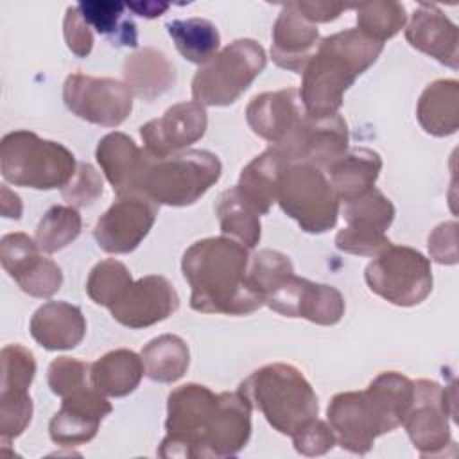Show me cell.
I'll return each mask as SVG.
<instances>
[{
  "label": "cell",
  "instance_id": "6da1fadb",
  "mask_svg": "<svg viewBox=\"0 0 459 459\" xmlns=\"http://www.w3.org/2000/svg\"><path fill=\"white\" fill-rule=\"evenodd\" d=\"M165 429L160 457H230L251 437V405L238 391L185 384L169 394Z\"/></svg>",
  "mask_w": 459,
  "mask_h": 459
},
{
  "label": "cell",
  "instance_id": "7a4b0ae2",
  "mask_svg": "<svg viewBox=\"0 0 459 459\" xmlns=\"http://www.w3.org/2000/svg\"><path fill=\"white\" fill-rule=\"evenodd\" d=\"M249 249L230 237H208L194 242L181 258L188 281L190 307L203 314L247 316L264 305L251 285Z\"/></svg>",
  "mask_w": 459,
  "mask_h": 459
},
{
  "label": "cell",
  "instance_id": "3957f363",
  "mask_svg": "<svg viewBox=\"0 0 459 459\" xmlns=\"http://www.w3.org/2000/svg\"><path fill=\"white\" fill-rule=\"evenodd\" d=\"M414 396V382L398 371H384L364 391L335 394L326 409L337 443L364 455L375 439L400 427Z\"/></svg>",
  "mask_w": 459,
  "mask_h": 459
},
{
  "label": "cell",
  "instance_id": "277c9868",
  "mask_svg": "<svg viewBox=\"0 0 459 459\" xmlns=\"http://www.w3.org/2000/svg\"><path fill=\"white\" fill-rule=\"evenodd\" d=\"M382 50L384 43L359 29L323 38L301 72L299 97L305 113L316 118L339 113L344 91L378 59Z\"/></svg>",
  "mask_w": 459,
  "mask_h": 459
},
{
  "label": "cell",
  "instance_id": "5b68a950",
  "mask_svg": "<svg viewBox=\"0 0 459 459\" xmlns=\"http://www.w3.org/2000/svg\"><path fill=\"white\" fill-rule=\"evenodd\" d=\"M238 393L274 430L290 437L319 412L317 396L308 380L299 369L283 362L253 371L238 385Z\"/></svg>",
  "mask_w": 459,
  "mask_h": 459
},
{
  "label": "cell",
  "instance_id": "8992f818",
  "mask_svg": "<svg viewBox=\"0 0 459 459\" xmlns=\"http://www.w3.org/2000/svg\"><path fill=\"white\" fill-rule=\"evenodd\" d=\"M77 170L75 156L59 142L18 129L0 142V172L14 186L34 190L63 188Z\"/></svg>",
  "mask_w": 459,
  "mask_h": 459
},
{
  "label": "cell",
  "instance_id": "52a82bcc",
  "mask_svg": "<svg viewBox=\"0 0 459 459\" xmlns=\"http://www.w3.org/2000/svg\"><path fill=\"white\" fill-rule=\"evenodd\" d=\"M267 65L265 50L255 39L242 38L226 45L192 79V97L203 106H230Z\"/></svg>",
  "mask_w": 459,
  "mask_h": 459
},
{
  "label": "cell",
  "instance_id": "ba28073f",
  "mask_svg": "<svg viewBox=\"0 0 459 459\" xmlns=\"http://www.w3.org/2000/svg\"><path fill=\"white\" fill-rule=\"evenodd\" d=\"M221 172V160L210 151L190 149L170 158H154L142 194L158 206H190L219 181Z\"/></svg>",
  "mask_w": 459,
  "mask_h": 459
},
{
  "label": "cell",
  "instance_id": "9c48e42d",
  "mask_svg": "<svg viewBox=\"0 0 459 459\" xmlns=\"http://www.w3.org/2000/svg\"><path fill=\"white\" fill-rule=\"evenodd\" d=\"M276 203L307 233H325L337 224L339 197L325 172L305 161H289L280 174Z\"/></svg>",
  "mask_w": 459,
  "mask_h": 459
},
{
  "label": "cell",
  "instance_id": "30bf717a",
  "mask_svg": "<svg viewBox=\"0 0 459 459\" xmlns=\"http://www.w3.org/2000/svg\"><path fill=\"white\" fill-rule=\"evenodd\" d=\"M368 287L398 307H414L432 290L430 260L414 247L391 244L366 267Z\"/></svg>",
  "mask_w": 459,
  "mask_h": 459
},
{
  "label": "cell",
  "instance_id": "8fae6325",
  "mask_svg": "<svg viewBox=\"0 0 459 459\" xmlns=\"http://www.w3.org/2000/svg\"><path fill=\"white\" fill-rule=\"evenodd\" d=\"M455 389L441 387L434 380L414 382V396L403 427L421 455H437L454 445L448 418L455 412Z\"/></svg>",
  "mask_w": 459,
  "mask_h": 459
},
{
  "label": "cell",
  "instance_id": "7c38bea8",
  "mask_svg": "<svg viewBox=\"0 0 459 459\" xmlns=\"http://www.w3.org/2000/svg\"><path fill=\"white\" fill-rule=\"evenodd\" d=\"M63 100L75 117L104 127L120 126L133 109V93L126 82L84 74L66 77Z\"/></svg>",
  "mask_w": 459,
  "mask_h": 459
},
{
  "label": "cell",
  "instance_id": "4fadbf2b",
  "mask_svg": "<svg viewBox=\"0 0 459 459\" xmlns=\"http://www.w3.org/2000/svg\"><path fill=\"white\" fill-rule=\"evenodd\" d=\"M346 228L335 237L337 249L360 255L377 256L393 242L385 237V230L393 224L394 206L377 188H371L362 197L344 203L342 210Z\"/></svg>",
  "mask_w": 459,
  "mask_h": 459
},
{
  "label": "cell",
  "instance_id": "5bb4252c",
  "mask_svg": "<svg viewBox=\"0 0 459 459\" xmlns=\"http://www.w3.org/2000/svg\"><path fill=\"white\" fill-rule=\"evenodd\" d=\"M158 204L143 194L118 195L93 228L99 247L111 255L134 251L154 226Z\"/></svg>",
  "mask_w": 459,
  "mask_h": 459
},
{
  "label": "cell",
  "instance_id": "9a60e30c",
  "mask_svg": "<svg viewBox=\"0 0 459 459\" xmlns=\"http://www.w3.org/2000/svg\"><path fill=\"white\" fill-rule=\"evenodd\" d=\"M0 262L18 287L32 298H52L63 283L61 267L41 256L36 238L27 233H7L0 240Z\"/></svg>",
  "mask_w": 459,
  "mask_h": 459
},
{
  "label": "cell",
  "instance_id": "2e32d148",
  "mask_svg": "<svg viewBox=\"0 0 459 459\" xmlns=\"http://www.w3.org/2000/svg\"><path fill=\"white\" fill-rule=\"evenodd\" d=\"M208 127V115L203 104L179 102L169 108L160 118L149 120L140 127L143 149L156 160L176 156L197 140Z\"/></svg>",
  "mask_w": 459,
  "mask_h": 459
},
{
  "label": "cell",
  "instance_id": "e0dca14e",
  "mask_svg": "<svg viewBox=\"0 0 459 459\" xmlns=\"http://www.w3.org/2000/svg\"><path fill=\"white\" fill-rule=\"evenodd\" d=\"M247 276L262 296L264 305L285 317H298L307 278L294 274L292 262L287 255L276 249L258 251L249 258Z\"/></svg>",
  "mask_w": 459,
  "mask_h": 459
},
{
  "label": "cell",
  "instance_id": "ac0fdd59",
  "mask_svg": "<svg viewBox=\"0 0 459 459\" xmlns=\"http://www.w3.org/2000/svg\"><path fill=\"white\" fill-rule=\"evenodd\" d=\"M348 124L341 113L330 117L305 115L299 129L290 142L278 149L290 161H305L326 170L348 151Z\"/></svg>",
  "mask_w": 459,
  "mask_h": 459
},
{
  "label": "cell",
  "instance_id": "d6986e66",
  "mask_svg": "<svg viewBox=\"0 0 459 459\" xmlns=\"http://www.w3.org/2000/svg\"><path fill=\"white\" fill-rule=\"evenodd\" d=\"M179 307V296L165 276L149 274L131 283L126 294L109 308L115 321L140 330L170 317Z\"/></svg>",
  "mask_w": 459,
  "mask_h": 459
},
{
  "label": "cell",
  "instance_id": "ffe728a7",
  "mask_svg": "<svg viewBox=\"0 0 459 459\" xmlns=\"http://www.w3.org/2000/svg\"><path fill=\"white\" fill-rule=\"evenodd\" d=\"M305 115L296 88L260 93L253 97L246 108V120L253 133L276 149H283L290 142Z\"/></svg>",
  "mask_w": 459,
  "mask_h": 459
},
{
  "label": "cell",
  "instance_id": "44dd1931",
  "mask_svg": "<svg viewBox=\"0 0 459 459\" xmlns=\"http://www.w3.org/2000/svg\"><path fill=\"white\" fill-rule=\"evenodd\" d=\"M113 411L111 403L93 387L79 389L63 398L61 409L48 423L50 439L59 446H79L91 441L100 421Z\"/></svg>",
  "mask_w": 459,
  "mask_h": 459
},
{
  "label": "cell",
  "instance_id": "7402d4cb",
  "mask_svg": "<svg viewBox=\"0 0 459 459\" xmlns=\"http://www.w3.org/2000/svg\"><path fill=\"white\" fill-rule=\"evenodd\" d=\"M95 158L117 195L142 194L145 174L154 161V158L145 149H140L133 138L118 131L99 140Z\"/></svg>",
  "mask_w": 459,
  "mask_h": 459
},
{
  "label": "cell",
  "instance_id": "603a6c76",
  "mask_svg": "<svg viewBox=\"0 0 459 459\" xmlns=\"http://www.w3.org/2000/svg\"><path fill=\"white\" fill-rule=\"evenodd\" d=\"M409 45L445 66H459L457 25L434 4H420L405 29Z\"/></svg>",
  "mask_w": 459,
  "mask_h": 459
},
{
  "label": "cell",
  "instance_id": "cb8c5ba5",
  "mask_svg": "<svg viewBox=\"0 0 459 459\" xmlns=\"http://www.w3.org/2000/svg\"><path fill=\"white\" fill-rule=\"evenodd\" d=\"M319 30L305 20L294 2L281 7L273 25V61L285 70L301 74L319 45Z\"/></svg>",
  "mask_w": 459,
  "mask_h": 459
},
{
  "label": "cell",
  "instance_id": "d4e9b609",
  "mask_svg": "<svg viewBox=\"0 0 459 459\" xmlns=\"http://www.w3.org/2000/svg\"><path fill=\"white\" fill-rule=\"evenodd\" d=\"M30 335L45 350H72L86 335V319L79 307L66 301H47L30 319Z\"/></svg>",
  "mask_w": 459,
  "mask_h": 459
},
{
  "label": "cell",
  "instance_id": "484cf974",
  "mask_svg": "<svg viewBox=\"0 0 459 459\" xmlns=\"http://www.w3.org/2000/svg\"><path fill=\"white\" fill-rule=\"evenodd\" d=\"M289 161L281 151L269 145L242 169L235 188L258 215H265L276 203L278 179Z\"/></svg>",
  "mask_w": 459,
  "mask_h": 459
},
{
  "label": "cell",
  "instance_id": "4316f807",
  "mask_svg": "<svg viewBox=\"0 0 459 459\" xmlns=\"http://www.w3.org/2000/svg\"><path fill=\"white\" fill-rule=\"evenodd\" d=\"M380 169L382 158L378 152L366 147H353L332 163L326 172L339 201L350 203L375 188Z\"/></svg>",
  "mask_w": 459,
  "mask_h": 459
},
{
  "label": "cell",
  "instance_id": "83f0119b",
  "mask_svg": "<svg viewBox=\"0 0 459 459\" xmlns=\"http://www.w3.org/2000/svg\"><path fill=\"white\" fill-rule=\"evenodd\" d=\"M124 82L134 97L152 102L174 86L176 68L161 50L145 47L124 61Z\"/></svg>",
  "mask_w": 459,
  "mask_h": 459
},
{
  "label": "cell",
  "instance_id": "f1b7e54d",
  "mask_svg": "<svg viewBox=\"0 0 459 459\" xmlns=\"http://www.w3.org/2000/svg\"><path fill=\"white\" fill-rule=\"evenodd\" d=\"M416 117L425 133L432 136H450L459 127V82L455 79H437L420 95Z\"/></svg>",
  "mask_w": 459,
  "mask_h": 459
},
{
  "label": "cell",
  "instance_id": "f546056e",
  "mask_svg": "<svg viewBox=\"0 0 459 459\" xmlns=\"http://www.w3.org/2000/svg\"><path fill=\"white\" fill-rule=\"evenodd\" d=\"M143 373L142 357L131 350L118 348L91 364L90 384L104 396L122 398L138 387Z\"/></svg>",
  "mask_w": 459,
  "mask_h": 459
},
{
  "label": "cell",
  "instance_id": "4dcf8cb0",
  "mask_svg": "<svg viewBox=\"0 0 459 459\" xmlns=\"http://www.w3.org/2000/svg\"><path fill=\"white\" fill-rule=\"evenodd\" d=\"M142 362L145 375L161 384H172L179 380L190 364L188 344L174 333H163L151 339L142 348Z\"/></svg>",
  "mask_w": 459,
  "mask_h": 459
},
{
  "label": "cell",
  "instance_id": "1f68e13d",
  "mask_svg": "<svg viewBox=\"0 0 459 459\" xmlns=\"http://www.w3.org/2000/svg\"><path fill=\"white\" fill-rule=\"evenodd\" d=\"M167 32L172 38L178 52L190 63L203 66L219 50L221 36L217 27L204 18L172 20L167 23Z\"/></svg>",
  "mask_w": 459,
  "mask_h": 459
},
{
  "label": "cell",
  "instance_id": "d6a6232c",
  "mask_svg": "<svg viewBox=\"0 0 459 459\" xmlns=\"http://www.w3.org/2000/svg\"><path fill=\"white\" fill-rule=\"evenodd\" d=\"M215 215L226 237L253 249L262 237L260 215L240 197L235 186L224 190L215 203Z\"/></svg>",
  "mask_w": 459,
  "mask_h": 459
},
{
  "label": "cell",
  "instance_id": "836d02e7",
  "mask_svg": "<svg viewBox=\"0 0 459 459\" xmlns=\"http://www.w3.org/2000/svg\"><path fill=\"white\" fill-rule=\"evenodd\" d=\"M84 22L90 29H95L99 34L108 36L113 45L118 47H136L138 34L136 25L124 18L127 9L124 2L113 0H86L77 4Z\"/></svg>",
  "mask_w": 459,
  "mask_h": 459
},
{
  "label": "cell",
  "instance_id": "e575fe53",
  "mask_svg": "<svg viewBox=\"0 0 459 459\" xmlns=\"http://www.w3.org/2000/svg\"><path fill=\"white\" fill-rule=\"evenodd\" d=\"M351 7L357 11V29L378 43L396 36L407 23L405 7L400 2L377 0Z\"/></svg>",
  "mask_w": 459,
  "mask_h": 459
},
{
  "label": "cell",
  "instance_id": "d590c367",
  "mask_svg": "<svg viewBox=\"0 0 459 459\" xmlns=\"http://www.w3.org/2000/svg\"><path fill=\"white\" fill-rule=\"evenodd\" d=\"M82 230V221L74 206L56 204L45 212L36 228V242L43 253H56L72 244Z\"/></svg>",
  "mask_w": 459,
  "mask_h": 459
},
{
  "label": "cell",
  "instance_id": "8d00e7d4",
  "mask_svg": "<svg viewBox=\"0 0 459 459\" xmlns=\"http://www.w3.org/2000/svg\"><path fill=\"white\" fill-rule=\"evenodd\" d=\"M133 278L129 269L115 260L108 258L99 262L86 280V292L90 299L100 307L111 308L131 287Z\"/></svg>",
  "mask_w": 459,
  "mask_h": 459
},
{
  "label": "cell",
  "instance_id": "74e56055",
  "mask_svg": "<svg viewBox=\"0 0 459 459\" xmlns=\"http://www.w3.org/2000/svg\"><path fill=\"white\" fill-rule=\"evenodd\" d=\"M344 308V298L335 287L307 280L299 299L298 317H305L316 325L332 326L342 319Z\"/></svg>",
  "mask_w": 459,
  "mask_h": 459
},
{
  "label": "cell",
  "instance_id": "f35d334b",
  "mask_svg": "<svg viewBox=\"0 0 459 459\" xmlns=\"http://www.w3.org/2000/svg\"><path fill=\"white\" fill-rule=\"evenodd\" d=\"M32 400L27 389H0V437L9 445L30 423Z\"/></svg>",
  "mask_w": 459,
  "mask_h": 459
},
{
  "label": "cell",
  "instance_id": "ab89813d",
  "mask_svg": "<svg viewBox=\"0 0 459 459\" xmlns=\"http://www.w3.org/2000/svg\"><path fill=\"white\" fill-rule=\"evenodd\" d=\"M2 378L0 389H27L36 375V360L30 350L22 344L2 348Z\"/></svg>",
  "mask_w": 459,
  "mask_h": 459
},
{
  "label": "cell",
  "instance_id": "60d3db41",
  "mask_svg": "<svg viewBox=\"0 0 459 459\" xmlns=\"http://www.w3.org/2000/svg\"><path fill=\"white\" fill-rule=\"evenodd\" d=\"M90 369L91 366L72 357H57L48 366V387L54 394L65 398L79 389L90 387Z\"/></svg>",
  "mask_w": 459,
  "mask_h": 459
},
{
  "label": "cell",
  "instance_id": "b9f144b4",
  "mask_svg": "<svg viewBox=\"0 0 459 459\" xmlns=\"http://www.w3.org/2000/svg\"><path fill=\"white\" fill-rule=\"evenodd\" d=\"M104 192V183L100 174L90 163H77V170L66 186L61 188V194L68 206L84 208L93 204Z\"/></svg>",
  "mask_w": 459,
  "mask_h": 459
},
{
  "label": "cell",
  "instance_id": "7bdbcfd3",
  "mask_svg": "<svg viewBox=\"0 0 459 459\" xmlns=\"http://www.w3.org/2000/svg\"><path fill=\"white\" fill-rule=\"evenodd\" d=\"M292 443L301 455H323L333 448L337 439L326 421L314 418L292 436Z\"/></svg>",
  "mask_w": 459,
  "mask_h": 459
},
{
  "label": "cell",
  "instance_id": "ee69618b",
  "mask_svg": "<svg viewBox=\"0 0 459 459\" xmlns=\"http://www.w3.org/2000/svg\"><path fill=\"white\" fill-rule=\"evenodd\" d=\"M63 34L66 47L79 57L90 56L93 48V34L90 25L84 22L77 5H70L63 22Z\"/></svg>",
  "mask_w": 459,
  "mask_h": 459
},
{
  "label": "cell",
  "instance_id": "f6af8a7d",
  "mask_svg": "<svg viewBox=\"0 0 459 459\" xmlns=\"http://www.w3.org/2000/svg\"><path fill=\"white\" fill-rule=\"evenodd\" d=\"M430 258L441 265L457 264V222H441L429 235Z\"/></svg>",
  "mask_w": 459,
  "mask_h": 459
},
{
  "label": "cell",
  "instance_id": "bcb514c9",
  "mask_svg": "<svg viewBox=\"0 0 459 459\" xmlns=\"http://www.w3.org/2000/svg\"><path fill=\"white\" fill-rule=\"evenodd\" d=\"M294 5L301 13V16L314 25L332 22L339 18L342 11L351 9V5H344L337 2H294Z\"/></svg>",
  "mask_w": 459,
  "mask_h": 459
},
{
  "label": "cell",
  "instance_id": "7dc6e473",
  "mask_svg": "<svg viewBox=\"0 0 459 459\" xmlns=\"http://www.w3.org/2000/svg\"><path fill=\"white\" fill-rule=\"evenodd\" d=\"M126 7L138 16L156 18L169 9V4H165V2H127Z\"/></svg>",
  "mask_w": 459,
  "mask_h": 459
},
{
  "label": "cell",
  "instance_id": "c3c4849f",
  "mask_svg": "<svg viewBox=\"0 0 459 459\" xmlns=\"http://www.w3.org/2000/svg\"><path fill=\"white\" fill-rule=\"evenodd\" d=\"M2 213L9 219L22 217V201L14 192L7 188V185H2Z\"/></svg>",
  "mask_w": 459,
  "mask_h": 459
}]
</instances>
